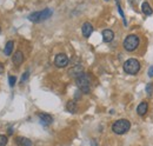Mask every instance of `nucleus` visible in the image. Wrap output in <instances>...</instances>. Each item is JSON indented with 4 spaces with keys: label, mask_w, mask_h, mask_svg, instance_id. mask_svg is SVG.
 Masks as SVG:
<instances>
[{
    "label": "nucleus",
    "mask_w": 153,
    "mask_h": 146,
    "mask_svg": "<svg viewBox=\"0 0 153 146\" xmlns=\"http://www.w3.org/2000/svg\"><path fill=\"white\" fill-rule=\"evenodd\" d=\"M8 83H10V86L13 87L16 85V83H17V77L16 75H10L8 77Z\"/></svg>",
    "instance_id": "obj_19"
},
{
    "label": "nucleus",
    "mask_w": 153,
    "mask_h": 146,
    "mask_svg": "<svg viewBox=\"0 0 153 146\" xmlns=\"http://www.w3.org/2000/svg\"><path fill=\"white\" fill-rule=\"evenodd\" d=\"M12 61H13V64L16 66H20L22 64V61H24V54H22V52L20 50L14 52V54L12 57Z\"/></svg>",
    "instance_id": "obj_9"
},
{
    "label": "nucleus",
    "mask_w": 153,
    "mask_h": 146,
    "mask_svg": "<svg viewBox=\"0 0 153 146\" xmlns=\"http://www.w3.org/2000/svg\"><path fill=\"white\" fill-rule=\"evenodd\" d=\"M91 145H92V146H98V145H97V143L94 142V140H92V142H91Z\"/></svg>",
    "instance_id": "obj_25"
},
{
    "label": "nucleus",
    "mask_w": 153,
    "mask_h": 146,
    "mask_svg": "<svg viewBox=\"0 0 153 146\" xmlns=\"http://www.w3.org/2000/svg\"><path fill=\"white\" fill-rule=\"evenodd\" d=\"M28 77H30V71H26V72L21 75V80H20V83H21V84L26 83V81H27V79H28Z\"/></svg>",
    "instance_id": "obj_21"
},
{
    "label": "nucleus",
    "mask_w": 153,
    "mask_h": 146,
    "mask_svg": "<svg viewBox=\"0 0 153 146\" xmlns=\"http://www.w3.org/2000/svg\"><path fill=\"white\" fill-rule=\"evenodd\" d=\"M66 110H67L70 113H76V110H78V105H76V100H70V101L66 104Z\"/></svg>",
    "instance_id": "obj_15"
},
{
    "label": "nucleus",
    "mask_w": 153,
    "mask_h": 146,
    "mask_svg": "<svg viewBox=\"0 0 153 146\" xmlns=\"http://www.w3.org/2000/svg\"><path fill=\"white\" fill-rule=\"evenodd\" d=\"M81 33H82V36H85V38L91 36V34L93 33V26H92V24L88 22V21L84 22L82 24V27H81Z\"/></svg>",
    "instance_id": "obj_7"
},
{
    "label": "nucleus",
    "mask_w": 153,
    "mask_h": 146,
    "mask_svg": "<svg viewBox=\"0 0 153 146\" xmlns=\"http://www.w3.org/2000/svg\"><path fill=\"white\" fill-rule=\"evenodd\" d=\"M130 128H131V123L127 119H119L112 125V131L115 134H125L126 132L130 131Z\"/></svg>",
    "instance_id": "obj_3"
},
{
    "label": "nucleus",
    "mask_w": 153,
    "mask_h": 146,
    "mask_svg": "<svg viewBox=\"0 0 153 146\" xmlns=\"http://www.w3.org/2000/svg\"><path fill=\"white\" fill-rule=\"evenodd\" d=\"M76 86L79 87V91L85 93V94H88L91 91V80H90V77L84 73L82 75H80L79 78L76 79Z\"/></svg>",
    "instance_id": "obj_4"
},
{
    "label": "nucleus",
    "mask_w": 153,
    "mask_h": 146,
    "mask_svg": "<svg viewBox=\"0 0 153 146\" xmlns=\"http://www.w3.org/2000/svg\"><path fill=\"white\" fill-rule=\"evenodd\" d=\"M8 134H13V127H8Z\"/></svg>",
    "instance_id": "obj_24"
},
{
    "label": "nucleus",
    "mask_w": 153,
    "mask_h": 146,
    "mask_svg": "<svg viewBox=\"0 0 153 146\" xmlns=\"http://www.w3.org/2000/svg\"><path fill=\"white\" fill-rule=\"evenodd\" d=\"M147 111H149V104H147L146 101L140 103V104L138 105V107H137V113H138L140 117H144V115L147 113Z\"/></svg>",
    "instance_id": "obj_12"
},
{
    "label": "nucleus",
    "mask_w": 153,
    "mask_h": 146,
    "mask_svg": "<svg viewBox=\"0 0 153 146\" xmlns=\"http://www.w3.org/2000/svg\"><path fill=\"white\" fill-rule=\"evenodd\" d=\"M115 1H117V4H119V0H115Z\"/></svg>",
    "instance_id": "obj_26"
},
{
    "label": "nucleus",
    "mask_w": 153,
    "mask_h": 146,
    "mask_svg": "<svg viewBox=\"0 0 153 146\" xmlns=\"http://www.w3.org/2000/svg\"><path fill=\"white\" fill-rule=\"evenodd\" d=\"M4 70H5V67H4V65H2L1 63H0V74L4 72Z\"/></svg>",
    "instance_id": "obj_23"
},
{
    "label": "nucleus",
    "mask_w": 153,
    "mask_h": 146,
    "mask_svg": "<svg viewBox=\"0 0 153 146\" xmlns=\"http://www.w3.org/2000/svg\"><path fill=\"white\" fill-rule=\"evenodd\" d=\"M105 1H108V0H105Z\"/></svg>",
    "instance_id": "obj_28"
},
{
    "label": "nucleus",
    "mask_w": 153,
    "mask_h": 146,
    "mask_svg": "<svg viewBox=\"0 0 153 146\" xmlns=\"http://www.w3.org/2000/svg\"><path fill=\"white\" fill-rule=\"evenodd\" d=\"M149 77H150V78H153V66H151V67L149 69Z\"/></svg>",
    "instance_id": "obj_22"
},
{
    "label": "nucleus",
    "mask_w": 153,
    "mask_h": 146,
    "mask_svg": "<svg viewBox=\"0 0 153 146\" xmlns=\"http://www.w3.org/2000/svg\"><path fill=\"white\" fill-rule=\"evenodd\" d=\"M146 93H147V95H152V93H153V83H149V84L146 85Z\"/></svg>",
    "instance_id": "obj_20"
},
{
    "label": "nucleus",
    "mask_w": 153,
    "mask_h": 146,
    "mask_svg": "<svg viewBox=\"0 0 153 146\" xmlns=\"http://www.w3.org/2000/svg\"><path fill=\"white\" fill-rule=\"evenodd\" d=\"M16 144L18 146H32V142L26 137H17Z\"/></svg>",
    "instance_id": "obj_13"
},
{
    "label": "nucleus",
    "mask_w": 153,
    "mask_h": 146,
    "mask_svg": "<svg viewBox=\"0 0 153 146\" xmlns=\"http://www.w3.org/2000/svg\"><path fill=\"white\" fill-rule=\"evenodd\" d=\"M0 33H1V27H0Z\"/></svg>",
    "instance_id": "obj_27"
},
{
    "label": "nucleus",
    "mask_w": 153,
    "mask_h": 146,
    "mask_svg": "<svg viewBox=\"0 0 153 146\" xmlns=\"http://www.w3.org/2000/svg\"><path fill=\"white\" fill-rule=\"evenodd\" d=\"M101 34H102V40H104L105 42H111V41L114 39V32H113L112 30H110V28L104 30Z\"/></svg>",
    "instance_id": "obj_10"
},
{
    "label": "nucleus",
    "mask_w": 153,
    "mask_h": 146,
    "mask_svg": "<svg viewBox=\"0 0 153 146\" xmlns=\"http://www.w3.org/2000/svg\"><path fill=\"white\" fill-rule=\"evenodd\" d=\"M141 11H143V13L146 14V16H151L153 13L152 7L150 6L149 2H143V5H141Z\"/></svg>",
    "instance_id": "obj_16"
},
{
    "label": "nucleus",
    "mask_w": 153,
    "mask_h": 146,
    "mask_svg": "<svg viewBox=\"0 0 153 146\" xmlns=\"http://www.w3.org/2000/svg\"><path fill=\"white\" fill-rule=\"evenodd\" d=\"M52 14H53V11L50 10V8H45V10H42V11H40V12H39V22H40V21H44V20H46V19L51 18Z\"/></svg>",
    "instance_id": "obj_11"
},
{
    "label": "nucleus",
    "mask_w": 153,
    "mask_h": 146,
    "mask_svg": "<svg viewBox=\"0 0 153 146\" xmlns=\"http://www.w3.org/2000/svg\"><path fill=\"white\" fill-rule=\"evenodd\" d=\"M28 20H31L32 22H39V12H33L28 16Z\"/></svg>",
    "instance_id": "obj_17"
},
{
    "label": "nucleus",
    "mask_w": 153,
    "mask_h": 146,
    "mask_svg": "<svg viewBox=\"0 0 153 146\" xmlns=\"http://www.w3.org/2000/svg\"><path fill=\"white\" fill-rule=\"evenodd\" d=\"M13 47H14V42L12 40L7 41L6 45H5V48H4V53L5 55H11L13 52Z\"/></svg>",
    "instance_id": "obj_14"
},
{
    "label": "nucleus",
    "mask_w": 153,
    "mask_h": 146,
    "mask_svg": "<svg viewBox=\"0 0 153 146\" xmlns=\"http://www.w3.org/2000/svg\"><path fill=\"white\" fill-rule=\"evenodd\" d=\"M139 44H140L139 36H135V34H130V36H127L124 39L123 46H124L125 51H127V52H133V51H135V50L138 48Z\"/></svg>",
    "instance_id": "obj_2"
},
{
    "label": "nucleus",
    "mask_w": 153,
    "mask_h": 146,
    "mask_svg": "<svg viewBox=\"0 0 153 146\" xmlns=\"http://www.w3.org/2000/svg\"><path fill=\"white\" fill-rule=\"evenodd\" d=\"M140 67H141L140 61H139L138 59H135V58H130V59H127V60L124 63V65H123V69H124L125 73L131 74V75L138 74L139 71H140Z\"/></svg>",
    "instance_id": "obj_1"
},
{
    "label": "nucleus",
    "mask_w": 153,
    "mask_h": 146,
    "mask_svg": "<svg viewBox=\"0 0 153 146\" xmlns=\"http://www.w3.org/2000/svg\"><path fill=\"white\" fill-rule=\"evenodd\" d=\"M84 67L81 66V65H76V66H73L70 71H68V74H70V77H72V78H79L80 75H82L84 74Z\"/></svg>",
    "instance_id": "obj_6"
},
{
    "label": "nucleus",
    "mask_w": 153,
    "mask_h": 146,
    "mask_svg": "<svg viewBox=\"0 0 153 146\" xmlns=\"http://www.w3.org/2000/svg\"><path fill=\"white\" fill-rule=\"evenodd\" d=\"M8 143V137L5 134H0V146H5Z\"/></svg>",
    "instance_id": "obj_18"
},
{
    "label": "nucleus",
    "mask_w": 153,
    "mask_h": 146,
    "mask_svg": "<svg viewBox=\"0 0 153 146\" xmlns=\"http://www.w3.org/2000/svg\"><path fill=\"white\" fill-rule=\"evenodd\" d=\"M39 119H40V121H41V124H44V125H51L52 123H53V117L51 115V114H47V113H39Z\"/></svg>",
    "instance_id": "obj_8"
},
{
    "label": "nucleus",
    "mask_w": 153,
    "mask_h": 146,
    "mask_svg": "<svg viewBox=\"0 0 153 146\" xmlns=\"http://www.w3.org/2000/svg\"><path fill=\"white\" fill-rule=\"evenodd\" d=\"M68 63H70L68 57L66 54H64V53H59V54H57L56 58H54V65L57 66L58 69H64V67H66V66L68 65Z\"/></svg>",
    "instance_id": "obj_5"
}]
</instances>
